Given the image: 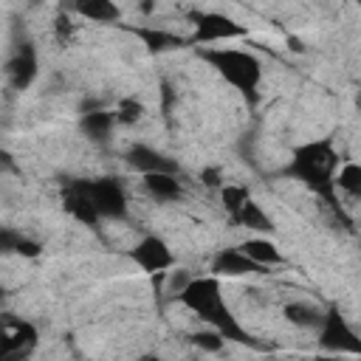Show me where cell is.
Listing matches in <instances>:
<instances>
[{"instance_id": "cell-23", "label": "cell", "mask_w": 361, "mask_h": 361, "mask_svg": "<svg viewBox=\"0 0 361 361\" xmlns=\"http://www.w3.org/2000/svg\"><path fill=\"white\" fill-rule=\"evenodd\" d=\"M141 113H144L141 102H135V99H124V102L118 104L116 118H118V121H124V124H133V121H138V118H141Z\"/></svg>"}, {"instance_id": "cell-25", "label": "cell", "mask_w": 361, "mask_h": 361, "mask_svg": "<svg viewBox=\"0 0 361 361\" xmlns=\"http://www.w3.org/2000/svg\"><path fill=\"white\" fill-rule=\"evenodd\" d=\"M56 31H59V39H65V37L71 34V25H68V20H65V17H59V20H56Z\"/></svg>"}, {"instance_id": "cell-14", "label": "cell", "mask_w": 361, "mask_h": 361, "mask_svg": "<svg viewBox=\"0 0 361 361\" xmlns=\"http://www.w3.org/2000/svg\"><path fill=\"white\" fill-rule=\"evenodd\" d=\"M82 17H87V20H96V23H113V20H118V6H113L110 0H85V3H76L73 6Z\"/></svg>"}, {"instance_id": "cell-20", "label": "cell", "mask_w": 361, "mask_h": 361, "mask_svg": "<svg viewBox=\"0 0 361 361\" xmlns=\"http://www.w3.org/2000/svg\"><path fill=\"white\" fill-rule=\"evenodd\" d=\"M152 51H164V48H175V45H180V39L178 37H172V34H166V31H155V28H138L135 31Z\"/></svg>"}, {"instance_id": "cell-13", "label": "cell", "mask_w": 361, "mask_h": 361, "mask_svg": "<svg viewBox=\"0 0 361 361\" xmlns=\"http://www.w3.org/2000/svg\"><path fill=\"white\" fill-rule=\"evenodd\" d=\"M240 251H243L248 259H254L259 268H262V265H279V262H282V254L276 251V245H274L271 240H245V243L240 245Z\"/></svg>"}, {"instance_id": "cell-7", "label": "cell", "mask_w": 361, "mask_h": 361, "mask_svg": "<svg viewBox=\"0 0 361 361\" xmlns=\"http://www.w3.org/2000/svg\"><path fill=\"white\" fill-rule=\"evenodd\" d=\"M37 344V330L28 322H11L3 330L0 341V361H23L28 350Z\"/></svg>"}, {"instance_id": "cell-22", "label": "cell", "mask_w": 361, "mask_h": 361, "mask_svg": "<svg viewBox=\"0 0 361 361\" xmlns=\"http://www.w3.org/2000/svg\"><path fill=\"white\" fill-rule=\"evenodd\" d=\"M192 341H195V347H200V350H206V353H220L226 338H223L217 330H203V333H195Z\"/></svg>"}, {"instance_id": "cell-1", "label": "cell", "mask_w": 361, "mask_h": 361, "mask_svg": "<svg viewBox=\"0 0 361 361\" xmlns=\"http://www.w3.org/2000/svg\"><path fill=\"white\" fill-rule=\"evenodd\" d=\"M180 302L197 313L203 322H209L223 338H231V341H240V344H251L257 347V341L240 327V322L231 316V310L223 305V296H220V282L214 276H200V279H192L186 285V290L180 293Z\"/></svg>"}, {"instance_id": "cell-26", "label": "cell", "mask_w": 361, "mask_h": 361, "mask_svg": "<svg viewBox=\"0 0 361 361\" xmlns=\"http://www.w3.org/2000/svg\"><path fill=\"white\" fill-rule=\"evenodd\" d=\"M138 361H161V358H158V355H141Z\"/></svg>"}, {"instance_id": "cell-16", "label": "cell", "mask_w": 361, "mask_h": 361, "mask_svg": "<svg viewBox=\"0 0 361 361\" xmlns=\"http://www.w3.org/2000/svg\"><path fill=\"white\" fill-rule=\"evenodd\" d=\"M144 183H147V189H149L155 197H161V200H175V197L180 195V183H178V178H175V175H166V172L147 175Z\"/></svg>"}, {"instance_id": "cell-10", "label": "cell", "mask_w": 361, "mask_h": 361, "mask_svg": "<svg viewBox=\"0 0 361 361\" xmlns=\"http://www.w3.org/2000/svg\"><path fill=\"white\" fill-rule=\"evenodd\" d=\"M62 200H65V209H68L76 220L90 223V226L99 220V214H96L90 197H87V192H85V180H71V183L65 186V192H62Z\"/></svg>"}, {"instance_id": "cell-15", "label": "cell", "mask_w": 361, "mask_h": 361, "mask_svg": "<svg viewBox=\"0 0 361 361\" xmlns=\"http://www.w3.org/2000/svg\"><path fill=\"white\" fill-rule=\"evenodd\" d=\"M240 226H245V228H254V231H274V223H271V217L259 209V203H254L251 197L245 200V206L240 209V214L234 217Z\"/></svg>"}, {"instance_id": "cell-19", "label": "cell", "mask_w": 361, "mask_h": 361, "mask_svg": "<svg viewBox=\"0 0 361 361\" xmlns=\"http://www.w3.org/2000/svg\"><path fill=\"white\" fill-rule=\"evenodd\" d=\"M336 186L350 192V195H355V197H361V166L358 164H344L338 169V175H336Z\"/></svg>"}, {"instance_id": "cell-18", "label": "cell", "mask_w": 361, "mask_h": 361, "mask_svg": "<svg viewBox=\"0 0 361 361\" xmlns=\"http://www.w3.org/2000/svg\"><path fill=\"white\" fill-rule=\"evenodd\" d=\"M285 316H288V322H293V324H299V327H322V319H324V313H319L313 305H305V302H293V305H288L285 307Z\"/></svg>"}, {"instance_id": "cell-8", "label": "cell", "mask_w": 361, "mask_h": 361, "mask_svg": "<svg viewBox=\"0 0 361 361\" xmlns=\"http://www.w3.org/2000/svg\"><path fill=\"white\" fill-rule=\"evenodd\" d=\"M133 262L149 274H158V271H166L172 265V251L166 248V243L161 237H144L135 248H133Z\"/></svg>"}, {"instance_id": "cell-24", "label": "cell", "mask_w": 361, "mask_h": 361, "mask_svg": "<svg viewBox=\"0 0 361 361\" xmlns=\"http://www.w3.org/2000/svg\"><path fill=\"white\" fill-rule=\"evenodd\" d=\"M200 178H203L209 186H220V172H217V169H203Z\"/></svg>"}, {"instance_id": "cell-27", "label": "cell", "mask_w": 361, "mask_h": 361, "mask_svg": "<svg viewBox=\"0 0 361 361\" xmlns=\"http://www.w3.org/2000/svg\"><path fill=\"white\" fill-rule=\"evenodd\" d=\"M316 361H338V358H333V355H322V358H316Z\"/></svg>"}, {"instance_id": "cell-17", "label": "cell", "mask_w": 361, "mask_h": 361, "mask_svg": "<svg viewBox=\"0 0 361 361\" xmlns=\"http://www.w3.org/2000/svg\"><path fill=\"white\" fill-rule=\"evenodd\" d=\"M113 118H116V116H110V113H104V110L85 113V116H82V130H85L93 141H104L107 133H110V127H113Z\"/></svg>"}, {"instance_id": "cell-9", "label": "cell", "mask_w": 361, "mask_h": 361, "mask_svg": "<svg viewBox=\"0 0 361 361\" xmlns=\"http://www.w3.org/2000/svg\"><path fill=\"white\" fill-rule=\"evenodd\" d=\"M6 73H8V82L17 90H23V87H28L34 82V76H37V54H34L31 42H23V48L8 59Z\"/></svg>"}, {"instance_id": "cell-4", "label": "cell", "mask_w": 361, "mask_h": 361, "mask_svg": "<svg viewBox=\"0 0 361 361\" xmlns=\"http://www.w3.org/2000/svg\"><path fill=\"white\" fill-rule=\"evenodd\" d=\"M319 341L322 347L333 350V353H350V355H361V338L353 333V327L344 322V316L330 307L322 319V330H319Z\"/></svg>"}, {"instance_id": "cell-21", "label": "cell", "mask_w": 361, "mask_h": 361, "mask_svg": "<svg viewBox=\"0 0 361 361\" xmlns=\"http://www.w3.org/2000/svg\"><path fill=\"white\" fill-rule=\"evenodd\" d=\"M245 200H248V195H245L243 186H223V206H226L234 217L240 214V209L245 206Z\"/></svg>"}, {"instance_id": "cell-3", "label": "cell", "mask_w": 361, "mask_h": 361, "mask_svg": "<svg viewBox=\"0 0 361 361\" xmlns=\"http://www.w3.org/2000/svg\"><path fill=\"white\" fill-rule=\"evenodd\" d=\"M203 59L212 62V68H217V73L226 82H231L240 93H245V96L257 93L262 68L254 54L240 51V48H209V51H203Z\"/></svg>"}, {"instance_id": "cell-6", "label": "cell", "mask_w": 361, "mask_h": 361, "mask_svg": "<svg viewBox=\"0 0 361 361\" xmlns=\"http://www.w3.org/2000/svg\"><path fill=\"white\" fill-rule=\"evenodd\" d=\"M192 20H195V37H192L195 42H220V39H234L245 34L240 23L217 11H200V14H192Z\"/></svg>"}, {"instance_id": "cell-11", "label": "cell", "mask_w": 361, "mask_h": 361, "mask_svg": "<svg viewBox=\"0 0 361 361\" xmlns=\"http://www.w3.org/2000/svg\"><path fill=\"white\" fill-rule=\"evenodd\" d=\"M127 161H130L135 169H141L144 175H155V172L175 175V164H172L166 155H161V152H155V149H149V147H144V144H135V147L127 152Z\"/></svg>"}, {"instance_id": "cell-12", "label": "cell", "mask_w": 361, "mask_h": 361, "mask_svg": "<svg viewBox=\"0 0 361 361\" xmlns=\"http://www.w3.org/2000/svg\"><path fill=\"white\" fill-rule=\"evenodd\" d=\"M212 271H214L217 276H243V274H257L259 265H257L254 259H248L240 248H226V251H220V254L214 257Z\"/></svg>"}, {"instance_id": "cell-2", "label": "cell", "mask_w": 361, "mask_h": 361, "mask_svg": "<svg viewBox=\"0 0 361 361\" xmlns=\"http://www.w3.org/2000/svg\"><path fill=\"white\" fill-rule=\"evenodd\" d=\"M336 169H338V155H336L333 144L330 141H310V144H302L293 149V158H290L285 172L293 175L296 180H302L316 195H322L333 209H338L336 197H333Z\"/></svg>"}, {"instance_id": "cell-5", "label": "cell", "mask_w": 361, "mask_h": 361, "mask_svg": "<svg viewBox=\"0 0 361 361\" xmlns=\"http://www.w3.org/2000/svg\"><path fill=\"white\" fill-rule=\"evenodd\" d=\"M85 192L96 209L99 217H124L127 214V197L124 189L113 178H96L85 180Z\"/></svg>"}]
</instances>
